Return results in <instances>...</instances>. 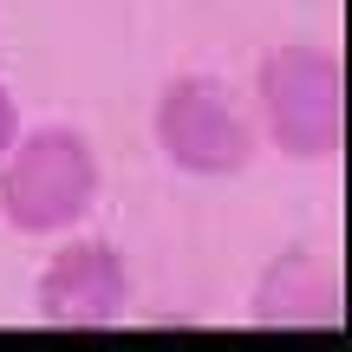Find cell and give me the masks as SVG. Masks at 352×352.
I'll return each instance as SVG.
<instances>
[{
    "instance_id": "6",
    "label": "cell",
    "mask_w": 352,
    "mask_h": 352,
    "mask_svg": "<svg viewBox=\"0 0 352 352\" xmlns=\"http://www.w3.org/2000/svg\"><path fill=\"white\" fill-rule=\"evenodd\" d=\"M20 131H26V124H20V98L0 85V157L13 151V138H20Z\"/></svg>"
},
{
    "instance_id": "3",
    "label": "cell",
    "mask_w": 352,
    "mask_h": 352,
    "mask_svg": "<svg viewBox=\"0 0 352 352\" xmlns=\"http://www.w3.org/2000/svg\"><path fill=\"white\" fill-rule=\"evenodd\" d=\"M151 138L164 151L170 170L196 176V183H228L254 164L261 138H254V118L241 111V98L209 72H176L164 78L151 104Z\"/></svg>"
},
{
    "instance_id": "4",
    "label": "cell",
    "mask_w": 352,
    "mask_h": 352,
    "mask_svg": "<svg viewBox=\"0 0 352 352\" xmlns=\"http://www.w3.org/2000/svg\"><path fill=\"white\" fill-rule=\"evenodd\" d=\"M33 314L52 333H111L131 314L124 248L98 235H59V254L33 280Z\"/></svg>"
},
{
    "instance_id": "1",
    "label": "cell",
    "mask_w": 352,
    "mask_h": 352,
    "mask_svg": "<svg viewBox=\"0 0 352 352\" xmlns=\"http://www.w3.org/2000/svg\"><path fill=\"white\" fill-rule=\"evenodd\" d=\"M104 164L78 124H33L0 157V222L26 241H59L98 209Z\"/></svg>"
},
{
    "instance_id": "2",
    "label": "cell",
    "mask_w": 352,
    "mask_h": 352,
    "mask_svg": "<svg viewBox=\"0 0 352 352\" xmlns=\"http://www.w3.org/2000/svg\"><path fill=\"white\" fill-rule=\"evenodd\" d=\"M254 111L287 164H340L346 151V59L320 39H287L254 65Z\"/></svg>"
},
{
    "instance_id": "5",
    "label": "cell",
    "mask_w": 352,
    "mask_h": 352,
    "mask_svg": "<svg viewBox=\"0 0 352 352\" xmlns=\"http://www.w3.org/2000/svg\"><path fill=\"white\" fill-rule=\"evenodd\" d=\"M340 320H346L340 261L327 248H307V241L280 248L248 294V327H261V333H320V327L333 333Z\"/></svg>"
}]
</instances>
